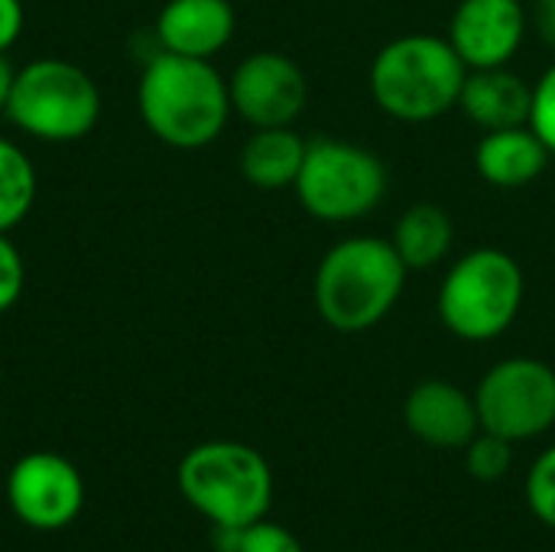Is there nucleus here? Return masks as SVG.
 <instances>
[{
  "label": "nucleus",
  "mask_w": 555,
  "mask_h": 552,
  "mask_svg": "<svg viewBox=\"0 0 555 552\" xmlns=\"http://www.w3.org/2000/svg\"><path fill=\"white\" fill-rule=\"evenodd\" d=\"M452 241H455V224L449 211L433 202L410 205L397 218L393 234H390V244L410 273L433 270L436 264H442L452 251Z\"/></svg>",
  "instance_id": "17"
},
{
  "label": "nucleus",
  "mask_w": 555,
  "mask_h": 552,
  "mask_svg": "<svg viewBox=\"0 0 555 552\" xmlns=\"http://www.w3.org/2000/svg\"><path fill=\"white\" fill-rule=\"evenodd\" d=\"M231 111L247 120L254 130L260 127H289L306 101L309 81L302 68L283 52H250L228 81Z\"/></svg>",
  "instance_id": "9"
},
{
  "label": "nucleus",
  "mask_w": 555,
  "mask_h": 552,
  "mask_svg": "<svg viewBox=\"0 0 555 552\" xmlns=\"http://www.w3.org/2000/svg\"><path fill=\"white\" fill-rule=\"evenodd\" d=\"M23 33V3L0 0V52H7Z\"/></svg>",
  "instance_id": "24"
},
{
  "label": "nucleus",
  "mask_w": 555,
  "mask_h": 552,
  "mask_svg": "<svg viewBox=\"0 0 555 552\" xmlns=\"http://www.w3.org/2000/svg\"><path fill=\"white\" fill-rule=\"evenodd\" d=\"M481 429L511 442L537 439L555 426V371L540 358L498 361L475 390Z\"/></svg>",
  "instance_id": "8"
},
{
  "label": "nucleus",
  "mask_w": 555,
  "mask_h": 552,
  "mask_svg": "<svg viewBox=\"0 0 555 552\" xmlns=\"http://www.w3.org/2000/svg\"><path fill=\"white\" fill-rule=\"evenodd\" d=\"M137 104L146 130L176 150L215 143L231 117V94L211 59L156 52L146 59Z\"/></svg>",
  "instance_id": "1"
},
{
  "label": "nucleus",
  "mask_w": 555,
  "mask_h": 552,
  "mask_svg": "<svg viewBox=\"0 0 555 552\" xmlns=\"http://www.w3.org/2000/svg\"><path fill=\"white\" fill-rule=\"evenodd\" d=\"M3 114L36 140L72 143L94 130L101 117V91L75 62L36 59L16 72Z\"/></svg>",
  "instance_id": "6"
},
{
  "label": "nucleus",
  "mask_w": 555,
  "mask_h": 552,
  "mask_svg": "<svg viewBox=\"0 0 555 552\" xmlns=\"http://www.w3.org/2000/svg\"><path fill=\"white\" fill-rule=\"evenodd\" d=\"M179 491L211 527H247L273 504V472L244 442H202L179 462Z\"/></svg>",
  "instance_id": "4"
},
{
  "label": "nucleus",
  "mask_w": 555,
  "mask_h": 552,
  "mask_svg": "<svg viewBox=\"0 0 555 552\" xmlns=\"http://www.w3.org/2000/svg\"><path fill=\"white\" fill-rule=\"evenodd\" d=\"M306 146L293 127H260L241 146V176L263 192L289 189L302 169Z\"/></svg>",
  "instance_id": "16"
},
{
  "label": "nucleus",
  "mask_w": 555,
  "mask_h": 552,
  "mask_svg": "<svg viewBox=\"0 0 555 552\" xmlns=\"http://www.w3.org/2000/svg\"><path fill=\"white\" fill-rule=\"evenodd\" d=\"M26 286V264L16 251V244L0 234V312L13 309Z\"/></svg>",
  "instance_id": "23"
},
{
  "label": "nucleus",
  "mask_w": 555,
  "mask_h": 552,
  "mask_svg": "<svg viewBox=\"0 0 555 552\" xmlns=\"http://www.w3.org/2000/svg\"><path fill=\"white\" fill-rule=\"evenodd\" d=\"M530 104H533V88L507 65L468 68V78L459 98V107L465 111V117L485 133L530 124Z\"/></svg>",
  "instance_id": "14"
},
{
  "label": "nucleus",
  "mask_w": 555,
  "mask_h": 552,
  "mask_svg": "<svg viewBox=\"0 0 555 552\" xmlns=\"http://www.w3.org/2000/svg\"><path fill=\"white\" fill-rule=\"evenodd\" d=\"M234 552H306L299 537L280 524L270 521H254L247 527H241L237 534V550Z\"/></svg>",
  "instance_id": "21"
},
{
  "label": "nucleus",
  "mask_w": 555,
  "mask_h": 552,
  "mask_svg": "<svg viewBox=\"0 0 555 552\" xmlns=\"http://www.w3.org/2000/svg\"><path fill=\"white\" fill-rule=\"evenodd\" d=\"M231 0H169L156 16V42L163 52L211 59L234 36Z\"/></svg>",
  "instance_id": "13"
},
{
  "label": "nucleus",
  "mask_w": 555,
  "mask_h": 552,
  "mask_svg": "<svg viewBox=\"0 0 555 552\" xmlns=\"http://www.w3.org/2000/svg\"><path fill=\"white\" fill-rule=\"evenodd\" d=\"M511 462H514V442L488 429H478V436L465 446V468L475 482L485 485L501 482L511 472Z\"/></svg>",
  "instance_id": "19"
},
{
  "label": "nucleus",
  "mask_w": 555,
  "mask_h": 552,
  "mask_svg": "<svg viewBox=\"0 0 555 552\" xmlns=\"http://www.w3.org/2000/svg\"><path fill=\"white\" fill-rule=\"evenodd\" d=\"M530 20H533L537 36H540L550 49H555V0H533Z\"/></svg>",
  "instance_id": "25"
},
{
  "label": "nucleus",
  "mask_w": 555,
  "mask_h": 552,
  "mask_svg": "<svg viewBox=\"0 0 555 552\" xmlns=\"http://www.w3.org/2000/svg\"><path fill=\"white\" fill-rule=\"evenodd\" d=\"M527 280L520 264L498 247H478L459 257L436 299L439 322L462 342L501 338L520 316Z\"/></svg>",
  "instance_id": "5"
},
{
  "label": "nucleus",
  "mask_w": 555,
  "mask_h": 552,
  "mask_svg": "<svg viewBox=\"0 0 555 552\" xmlns=\"http://www.w3.org/2000/svg\"><path fill=\"white\" fill-rule=\"evenodd\" d=\"M384 159L348 140H312L296 176V195L315 221L345 224L371 215L387 195Z\"/></svg>",
  "instance_id": "7"
},
{
  "label": "nucleus",
  "mask_w": 555,
  "mask_h": 552,
  "mask_svg": "<svg viewBox=\"0 0 555 552\" xmlns=\"http://www.w3.org/2000/svg\"><path fill=\"white\" fill-rule=\"evenodd\" d=\"M36 198V169L29 156L0 137V234L13 231L33 208Z\"/></svg>",
  "instance_id": "18"
},
{
  "label": "nucleus",
  "mask_w": 555,
  "mask_h": 552,
  "mask_svg": "<svg viewBox=\"0 0 555 552\" xmlns=\"http://www.w3.org/2000/svg\"><path fill=\"white\" fill-rule=\"evenodd\" d=\"M7 501L26 527L62 530L81 514L85 485L68 459L55 452H29L10 468Z\"/></svg>",
  "instance_id": "10"
},
{
  "label": "nucleus",
  "mask_w": 555,
  "mask_h": 552,
  "mask_svg": "<svg viewBox=\"0 0 555 552\" xmlns=\"http://www.w3.org/2000/svg\"><path fill=\"white\" fill-rule=\"evenodd\" d=\"M13 81H16V72H13V65L7 62V55L0 52V111H7V101H10Z\"/></svg>",
  "instance_id": "26"
},
{
  "label": "nucleus",
  "mask_w": 555,
  "mask_h": 552,
  "mask_svg": "<svg viewBox=\"0 0 555 552\" xmlns=\"http://www.w3.org/2000/svg\"><path fill=\"white\" fill-rule=\"evenodd\" d=\"M468 65L446 36L406 33L390 39L371 62L377 107L403 124H429L459 107Z\"/></svg>",
  "instance_id": "3"
},
{
  "label": "nucleus",
  "mask_w": 555,
  "mask_h": 552,
  "mask_svg": "<svg viewBox=\"0 0 555 552\" xmlns=\"http://www.w3.org/2000/svg\"><path fill=\"white\" fill-rule=\"evenodd\" d=\"M527 23L530 13L520 0H462L446 39L468 68H498L524 46Z\"/></svg>",
  "instance_id": "11"
},
{
  "label": "nucleus",
  "mask_w": 555,
  "mask_h": 552,
  "mask_svg": "<svg viewBox=\"0 0 555 552\" xmlns=\"http://www.w3.org/2000/svg\"><path fill=\"white\" fill-rule=\"evenodd\" d=\"M530 130L546 143V150L555 156V65H550L543 72V78L533 85Z\"/></svg>",
  "instance_id": "22"
},
{
  "label": "nucleus",
  "mask_w": 555,
  "mask_h": 552,
  "mask_svg": "<svg viewBox=\"0 0 555 552\" xmlns=\"http://www.w3.org/2000/svg\"><path fill=\"white\" fill-rule=\"evenodd\" d=\"M406 273L390 238H345L315 267V312L335 332H367L400 303Z\"/></svg>",
  "instance_id": "2"
},
{
  "label": "nucleus",
  "mask_w": 555,
  "mask_h": 552,
  "mask_svg": "<svg viewBox=\"0 0 555 552\" xmlns=\"http://www.w3.org/2000/svg\"><path fill=\"white\" fill-rule=\"evenodd\" d=\"M403 423L420 442L433 449H465L481 429L475 397L439 377L420 381L406 394Z\"/></svg>",
  "instance_id": "12"
},
{
  "label": "nucleus",
  "mask_w": 555,
  "mask_h": 552,
  "mask_svg": "<svg viewBox=\"0 0 555 552\" xmlns=\"http://www.w3.org/2000/svg\"><path fill=\"white\" fill-rule=\"evenodd\" d=\"M527 501L530 511L555 530V446H550L527 475Z\"/></svg>",
  "instance_id": "20"
},
{
  "label": "nucleus",
  "mask_w": 555,
  "mask_h": 552,
  "mask_svg": "<svg viewBox=\"0 0 555 552\" xmlns=\"http://www.w3.org/2000/svg\"><path fill=\"white\" fill-rule=\"evenodd\" d=\"M550 150L546 143L524 127H504V130H488L478 146H475V169L485 182L498 189H524L543 176L550 166Z\"/></svg>",
  "instance_id": "15"
}]
</instances>
